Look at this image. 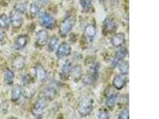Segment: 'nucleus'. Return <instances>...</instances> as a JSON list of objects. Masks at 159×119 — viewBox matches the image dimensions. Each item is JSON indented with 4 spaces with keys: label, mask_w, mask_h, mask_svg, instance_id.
I'll list each match as a JSON object with an SVG mask.
<instances>
[{
    "label": "nucleus",
    "mask_w": 159,
    "mask_h": 119,
    "mask_svg": "<svg viewBox=\"0 0 159 119\" xmlns=\"http://www.w3.org/2000/svg\"><path fill=\"white\" fill-rule=\"evenodd\" d=\"M93 101L89 97L82 98L78 104V110L82 117L88 116L93 110Z\"/></svg>",
    "instance_id": "1"
},
{
    "label": "nucleus",
    "mask_w": 159,
    "mask_h": 119,
    "mask_svg": "<svg viewBox=\"0 0 159 119\" xmlns=\"http://www.w3.org/2000/svg\"><path fill=\"white\" fill-rule=\"evenodd\" d=\"M75 23V18L73 15H68L61 22L59 27V33L62 37L66 36L72 30Z\"/></svg>",
    "instance_id": "2"
},
{
    "label": "nucleus",
    "mask_w": 159,
    "mask_h": 119,
    "mask_svg": "<svg viewBox=\"0 0 159 119\" xmlns=\"http://www.w3.org/2000/svg\"><path fill=\"white\" fill-rule=\"evenodd\" d=\"M39 20L40 24L47 29H52L55 28L56 21L53 16L43 12L39 15Z\"/></svg>",
    "instance_id": "3"
},
{
    "label": "nucleus",
    "mask_w": 159,
    "mask_h": 119,
    "mask_svg": "<svg viewBox=\"0 0 159 119\" xmlns=\"http://www.w3.org/2000/svg\"><path fill=\"white\" fill-rule=\"evenodd\" d=\"M10 22L12 26L15 29L20 28L23 23L21 14L16 10L14 11H11L10 15Z\"/></svg>",
    "instance_id": "4"
},
{
    "label": "nucleus",
    "mask_w": 159,
    "mask_h": 119,
    "mask_svg": "<svg viewBox=\"0 0 159 119\" xmlns=\"http://www.w3.org/2000/svg\"><path fill=\"white\" fill-rule=\"evenodd\" d=\"M46 107V102L44 99H39L34 104L32 112L35 116H41Z\"/></svg>",
    "instance_id": "5"
},
{
    "label": "nucleus",
    "mask_w": 159,
    "mask_h": 119,
    "mask_svg": "<svg viewBox=\"0 0 159 119\" xmlns=\"http://www.w3.org/2000/svg\"><path fill=\"white\" fill-rule=\"evenodd\" d=\"M72 51L71 47L66 42H63L58 46L56 55L58 58H63L69 55Z\"/></svg>",
    "instance_id": "6"
},
{
    "label": "nucleus",
    "mask_w": 159,
    "mask_h": 119,
    "mask_svg": "<svg viewBox=\"0 0 159 119\" xmlns=\"http://www.w3.org/2000/svg\"><path fill=\"white\" fill-rule=\"evenodd\" d=\"M127 53L128 50L126 47H122L120 49H119L115 54V55L112 61L111 66L113 67H116L121 61H122L126 57Z\"/></svg>",
    "instance_id": "7"
},
{
    "label": "nucleus",
    "mask_w": 159,
    "mask_h": 119,
    "mask_svg": "<svg viewBox=\"0 0 159 119\" xmlns=\"http://www.w3.org/2000/svg\"><path fill=\"white\" fill-rule=\"evenodd\" d=\"M117 28L116 23L113 19L111 18H107L103 22V32L107 35L113 32Z\"/></svg>",
    "instance_id": "8"
},
{
    "label": "nucleus",
    "mask_w": 159,
    "mask_h": 119,
    "mask_svg": "<svg viewBox=\"0 0 159 119\" xmlns=\"http://www.w3.org/2000/svg\"><path fill=\"white\" fill-rule=\"evenodd\" d=\"M48 38V33L46 30H39L36 35V44L39 46H43L47 43Z\"/></svg>",
    "instance_id": "9"
},
{
    "label": "nucleus",
    "mask_w": 159,
    "mask_h": 119,
    "mask_svg": "<svg viewBox=\"0 0 159 119\" xmlns=\"http://www.w3.org/2000/svg\"><path fill=\"white\" fill-rule=\"evenodd\" d=\"M96 27L93 24H88L84 29V37L88 41L92 42L96 35Z\"/></svg>",
    "instance_id": "10"
},
{
    "label": "nucleus",
    "mask_w": 159,
    "mask_h": 119,
    "mask_svg": "<svg viewBox=\"0 0 159 119\" xmlns=\"http://www.w3.org/2000/svg\"><path fill=\"white\" fill-rule=\"evenodd\" d=\"M111 42L115 47H120L125 42V36L123 33H117L111 39Z\"/></svg>",
    "instance_id": "11"
},
{
    "label": "nucleus",
    "mask_w": 159,
    "mask_h": 119,
    "mask_svg": "<svg viewBox=\"0 0 159 119\" xmlns=\"http://www.w3.org/2000/svg\"><path fill=\"white\" fill-rule=\"evenodd\" d=\"M28 43V37L26 35H20L16 38L14 44V48L17 50L23 49Z\"/></svg>",
    "instance_id": "12"
},
{
    "label": "nucleus",
    "mask_w": 159,
    "mask_h": 119,
    "mask_svg": "<svg viewBox=\"0 0 159 119\" xmlns=\"http://www.w3.org/2000/svg\"><path fill=\"white\" fill-rule=\"evenodd\" d=\"M25 58L22 55H18L16 57L12 63L13 67L17 70H22L25 66Z\"/></svg>",
    "instance_id": "13"
},
{
    "label": "nucleus",
    "mask_w": 159,
    "mask_h": 119,
    "mask_svg": "<svg viewBox=\"0 0 159 119\" xmlns=\"http://www.w3.org/2000/svg\"><path fill=\"white\" fill-rule=\"evenodd\" d=\"M126 85V81L121 75H117L115 77L113 81V86L118 90L123 89Z\"/></svg>",
    "instance_id": "14"
},
{
    "label": "nucleus",
    "mask_w": 159,
    "mask_h": 119,
    "mask_svg": "<svg viewBox=\"0 0 159 119\" xmlns=\"http://www.w3.org/2000/svg\"><path fill=\"white\" fill-rule=\"evenodd\" d=\"M71 69L72 68H71L70 63L69 61H66V63L63 64V65L62 66V67H61V73H60L61 78L63 80H65V79H67V77L69 76V74L70 73Z\"/></svg>",
    "instance_id": "15"
},
{
    "label": "nucleus",
    "mask_w": 159,
    "mask_h": 119,
    "mask_svg": "<svg viewBox=\"0 0 159 119\" xmlns=\"http://www.w3.org/2000/svg\"><path fill=\"white\" fill-rule=\"evenodd\" d=\"M22 94V89L20 86L16 85L11 90V99L13 101H18Z\"/></svg>",
    "instance_id": "16"
},
{
    "label": "nucleus",
    "mask_w": 159,
    "mask_h": 119,
    "mask_svg": "<svg viewBox=\"0 0 159 119\" xmlns=\"http://www.w3.org/2000/svg\"><path fill=\"white\" fill-rule=\"evenodd\" d=\"M35 75L38 79L39 81H43L47 76V72L43 66L38 65L35 67Z\"/></svg>",
    "instance_id": "17"
},
{
    "label": "nucleus",
    "mask_w": 159,
    "mask_h": 119,
    "mask_svg": "<svg viewBox=\"0 0 159 119\" xmlns=\"http://www.w3.org/2000/svg\"><path fill=\"white\" fill-rule=\"evenodd\" d=\"M14 79H15L14 73L11 70L7 69L4 75V81L8 85H11L13 83Z\"/></svg>",
    "instance_id": "18"
},
{
    "label": "nucleus",
    "mask_w": 159,
    "mask_h": 119,
    "mask_svg": "<svg viewBox=\"0 0 159 119\" xmlns=\"http://www.w3.org/2000/svg\"><path fill=\"white\" fill-rule=\"evenodd\" d=\"M117 99V95L112 94L110 95L106 99V105L110 109L112 110L115 106Z\"/></svg>",
    "instance_id": "19"
},
{
    "label": "nucleus",
    "mask_w": 159,
    "mask_h": 119,
    "mask_svg": "<svg viewBox=\"0 0 159 119\" xmlns=\"http://www.w3.org/2000/svg\"><path fill=\"white\" fill-rule=\"evenodd\" d=\"M58 41H59V39H58V37L56 36H53L52 37H51L49 42H48V50L52 52L54 51L57 45L58 44Z\"/></svg>",
    "instance_id": "20"
},
{
    "label": "nucleus",
    "mask_w": 159,
    "mask_h": 119,
    "mask_svg": "<svg viewBox=\"0 0 159 119\" xmlns=\"http://www.w3.org/2000/svg\"><path fill=\"white\" fill-rule=\"evenodd\" d=\"M119 69L122 74L126 75V74H128L129 69V62L127 61H125L122 62L119 66Z\"/></svg>",
    "instance_id": "21"
},
{
    "label": "nucleus",
    "mask_w": 159,
    "mask_h": 119,
    "mask_svg": "<svg viewBox=\"0 0 159 119\" xmlns=\"http://www.w3.org/2000/svg\"><path fill=\"white\" fill-rule=\"evenodd\" d=\"M10 21L8 20L7 15L5 14L0 15V28L1 29H7L9 26Z\"/></svg>",
    "instance_id": "22"
},
{
    "label": "nucleus",
    "mask_w": 159,
    "mask_h": 119,
    "mask_svg": "<svg viewBox=\"0 0 159 119\" xmlns=\"http://www.w3.org/2000/svg\"><path fill=\"white\" fill-rule=\"evenodd\" d=\"M80 6L85 11H88L92 7L91 0H80Z\"/></svg>",
    "instance_id": "23"
},
{
    "label": "nucleus",
    "mask_w": 159,
    "mask_h": 119,
    "mask_svg": "<svg viewBox=\"0 0 159 119\" xmlns=\"http://www.w3.org/2000/svg\"><path fill=\"white\" fill-rule=\"evenodd\" d=\"M40 6L36 2H33L30 6V13L32 15H36L40 11Z\"/></svg>",
    "instance_id": "24"
},
{
    "label": "nucleus",
    "mask_w": 159,
    "mask_h": 119,
    "mask_svg": "<svg viewBox=\"0 0 159 119\" xmlns=\"http://www.w3.org/2000/svg\"><path fill=\"white\" fill-rule=\"evenodd\" d=\"M73 76L75 77V79H80L82 75V70L80 66H76L74 68L71 69V72Z\"/></svg>",
    "instance_id": "25"
},
{
    "label": "nucleus",
    "mask_w": 159,
    "mask_h": 119,
    "mask_svg": "<svg viewBox=\"0 0 159 119\" xmlns=\"http://www.w3.org/2000/svg\"><path fill=\"white\" fill-rule=\"evenodd\" d=\"M56 95V91L55 89H53L52 88H49L46 89L44 93V95L46 97V98L48 99H52Z\"/></svg>",
    "instance_id": "26"
},
{
    "label": "nucleus",
    "mask_w": 159,
    "mask_h": 119,
    "mask_svg": "<svg viewBox=\"0 0 159 119\" xmlns=\"http://www.w3.org/2000/svg\"><path fill=\"white\" fill-rule=\"evenodd\" d=\"M118 118L119 119H129V111L128 108H125L120 112Z\"/></svg>",
    "instance_id": "27"
},
{
    "label": "nucleus",
    "mask_w": 159,
    "mask_h": 119,
    "mask_svg": "<svg viewBox=\"0 0 159 119\" xmlns=\"http://www.w3.org/2000/svg\"><path fill=\"white\" fill-rule=\"evenodd\" d=\"M26 6L23 4H17L15 7V10L17 11V12L20 13V14L23 13L25 10H26Z\"/></svg>",
    "instance_id": "28"
},
{
    "label": "nucleus",
    "mask_w": 159,
    "mask_h": 119,
    "mask_svg": "<svg viewBox=\"0 0 159 119\" xmlns=\"http://www.w3.org/2000/svg\"><path fill=\"white\" fill-rule=\"evenodd\" d=\"M21 81H22V83L23 85H26L30 82V77L28 74H26V75L22 76Z\"/></svg>",
    "instance_id": "29"
},
{
    "label": "nucleus",
    "mask_w": 159,
    "mask_h": 119,
    "mask_svg": "<svg viewBox=\"0 0 159 119\" xmlns=\"http://www.w3.org/2000/svg\"><path fill=\"white\" fill-rule=\"evenodd\" d=\"M98 118L100 119H107L109 118V112L106 110H104L100 112Z\"/></svg>",
    "instance_id": "30"
},
{
    "label": "nucleus",
    "mask_w": 159,
    "mask_h": 119,
    "mask_svg": "<svg viewBox=\"0 0 159 119\" xmlns=\"http://www.w3.org/2000/svg\"><path fill=\"white\" fill-rule=\"evenodd\" d=\"M6 42V35L4 32L0 28V45L4 44Z\"/></svg>",
    "instance_id": "31"
},
{
    "label": "nucleus",
    "mask_w": 159,
    "mask_h": 119,
    "mask_svg": "<svg viewBox=\"0 0 159 119\" xmlns=\"http://www.w3.org/2000/svg\"><path fill=\"white\" fill-rule=\"evenodd\" d=\"M40 2H41V4L42 5L44 6V5H46L48 3V0H40Z\"/></svg>",
    "instance_id": "32"
},
{
    "label": "nucleus",
    "mask_w": 159,
    "mask_h": 119,
    "mask_svg": "<svg viewBox=\"0 0 159 119\" xmlns=\"http://www.w3.org/2000/svg\"><path fill=\"white\" fill-rule=\"evenodd\" d=\"M101 1H102V0H101Z\"/></svg>",
    "instance_id": "33"
}]
</instances>
